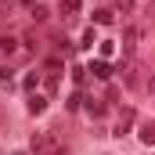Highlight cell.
Wrapping results in <instances>:
<instances>
[{
  "mask_svg": "<svg viewBox=\"0 0 155 155\" xmlns=\"http://www.w3.org/2000/svg\"><path fill=\"white\" fill-rule=\"evenodd\" d=\"M29 148H33V155H69L51 134H33V141H29Z\"/></svg>",
  "mask_w": 155,
  "mask_h": 155,
  "instance_id": "cell-1",
  "label": "cell"
},
{
  "mask_svg": "<svg viewBox=\"0 0 155 155\" xmlns=\"http://www.w3.org/2000/svg\"><path fill=\"white\" fill-rule=\"evenodd\" d=\"M134 119H137V112L130 108V105H119V119H116V137H123L130 126H134Z\"/></svg>",
  "mask_w": 155,
  "mask_h": 155,
  "instance_id": "cell-2",
  "label": "cell"
},
{
  "mask_svg": "<svg viewBox=\"0 0 155 155\" xmlns=\"http://www.w3.org/2000/svg\"><path fill=\"white\" fill-rule=\"evenodd\" d=\"M47 112V97L43 94H29V116H43Z\"/></svg>",
  "mask_w": 155,
  "mask_h": 155,
  "instance_id": "cell-3",
  "label": "cell"
},
{
  "mask_svg": "<svg viewBox=\"0 0 155 155\" xmlns=\"http://www.w3.org/2000/svg\"><path fill=\"white\" fill-rule=\"evenodd\" d=\"M137 141H141V144H155V123H141Z\"/></svg>",
  "mask_w": 155,
  "mask_h": 155,
  "instance_id": "cell-4",
  "label": "cell"
},
{
  "mask_svg": "<svg viewBox=\"0 0 155 155\" xmlns=\"http://www.w3.org/2000/svg\"><path fill=\"white\" fill-rule=\"evenodd\" d=\"M83 105H87V108H90V116H94V119H101V116H105V108H108V105H105V101H94V97H87V101H83Z\"/></svg>",
  "mask_w": 155,
  "mask_h": 155,
  "instance_id": "cell-5",
  "label": "cell"
},
{
  "mask_svg": "<svg viewBox=\"0 0 155 155\" xmlns=\"http://www.w3.org/2000/svg\"><path fill=\"white\" fill-rule=\"evenodd\" d=\"M90 72H94V76H101V79H108V76H112V65H108V61H94V65H90Z\"/></svg>",
  "mask_w": 155,
  "mask_h": 155,
  "instance_id": "cell-6",
  "label": "cell"
},
{
  "mask_svg": "<svg viewBox=\"0 0 155 155\" xmlns=\"http://www.w3.org/2000/svg\"><path fill=\"white\" fill-rule=\"evenodd\" d=\"M18 51V40L15 36H0V54H15Z\"/></svg>",
  "mask_w": 155,
  "mask_h": 155,
  "instance_id": "cell-7",
  "label": "cell"
},
{
  "mask_svg": "<svg viewBox=\"0 0 155 155\" xmlns=\"http://www.w3.org/2000/svg\"><path fill=\"white\" fill-rule=\"evenodd\" d=\"M123 47H126V54H134V47H137V29H126V36H123Z\"/></svg>",
  "mask_w": 155,
  "mask_h": 155,
  "instance_id": "cell-8",
  "label": "cell"
},
{
  "mask_svg": "<svg viewBox=\"0 0 155 155\" xmlns=\"http://www.w3.org/2000/svg\"><path fill=\"white\" fill-rule=\"evenodd\" d=\"M94 22H97V25H108V22H112V11H108V7H97V11H94Z\"/></svg>",
  "mask_w": 155,
  "mask_h": 155,
  "instance_id": "cell-9",
  "label": "cell"
},
{
  "mask_svg": "<svg viewBox=\"0 0 155 155\" xmlns=\"http://www.w3.org/2000/svg\"><path fill=\"white\" fill-rule=\"evenodd\" d=\"M79 7H83V0H61V11L65 15H76Z\"/></svg>",
  "mask_w": 155,
  "mask_h": 155,
  "instance_id": "cell-10",
  "label": "cell"
},
{
  "mask_svg": "<svg viewBox=\"0 0 155 155\" xmlns=\"http://www.w3.org/2000/svg\"><path fill=\"white\" fill-rule=\"evenodd\" d=\"M101 101H105V105H119V90H116V87H108V90H105V97H101Z\"/></svg>",
  "mask_w": 155,
  "mask_h": 155,
  "instance_id": "cell-11",
  "label": "cell"
},
{
  "mask_svg": "<svg viewBox=\"0 0 155 155\" xmlns=\"http://www.w3.org/2000/svg\"><path fill=\"white\" fill-rule=\"evenodd\" d=\"M36 83H40V76H36V72H29V76L22 79V87H25V90H29V94H33V90H36Z\"/></svg>",
  "mask_w": 155,
  "mask_h": 155,
  "instance_id": "cell-12",
  "label": "cell"
},
{
  "mask_svg": "<svg viewBox=\"0 0 155 155\" xmlns=\"http://www.w3.org/2000/svg\"><path fill=\"white\" fill-rule=\"evenodd\" d=\"M83 101H87V97H83V94H79V90H76V94H72V97H69V108H72V112H76V108H83Z\"/></svg>",
  "mask_w": 155,
  "mask_h": 155,
  "instance_id": "cell-13",
  "label": "cell"
},
{
  "mask_svg": "<svg viewBox=\"0 0 155 155\" xmlns=\"http://www.w3.org/2000/svg\"><path fill=\"white\" fill-rule=\"evenodd\" d=\"M33 18H36V22H47V7H40V4H36V7H33Z\"/></svg>",
  "mask_w": 155,
  "mask_h": 155,
  "instance_id": "cell-14",
  "label": "cell"
},
{
  "mask_svg": "<svg viewBox=\"0 0 155 155\" xmlns=\"http://www.w3.org/2000/svg\"><path fill=\"white\" fill-rule=\"evenodd\" d=\"M130 4H134V0H119V7H130Z\"/></svg>",
  "mask_w": 155,
  "mask_h": 155,
  "instance_id": "cell-15",
  "label": "cell"
},
{
  "mask_svg": "<svg viewBox=\"0 0 155 155\" xmlns=\"http://www.w3.org/2000/svg\"><path fill=\"white\" fill-rule=\"evenodd\" d=\"M152 90H155V76H152Z\"/></svg>",
  "mask_w": 155,
  "mask_h": 155,
  "instance_id": "cell-16",
  "label": "cell"
},
{
  "mask_svg": "<svg viewBox=\"0 0 155 155\" xmlns=\"http://www.w3.org/2000/svg\"><path fill=\"white\" fill-rule=\"evenodd\" d=\"M0 123H4V112H0Z\"/></svg>",
  "mask_w": 155,
  "mask_h": 155,
  "instance_id": "cell-17",
  "label": "cell"
},
{
  "mask_svg": "<svg viewBox=\"0 0 155 155\" xmlns=\"http://www.w3.org/2000/svg\"><path fill=\"white\" fill-rule=\"evenodd\" d=\"M18 155H22V152H18Z\"/></svg>",
  "mask_w": 155,
  "mask_h": 155,
  "instance_id": "cell-18",
  "label": "cell"
}]
</instances>
